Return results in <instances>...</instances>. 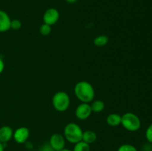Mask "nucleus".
Segmentation results:
<instances>
[{
	"label": "nucleus",
	"instance_id": "f257e3e1",
	"mask_svg": "<svg viewBox=\"0 0 152 151\" xmlns=\"http://www.w3.org/2000/svg\"><path fill=\"white\" fill-rule=\"evenodd\" d=\"M74 94L76 97L83 103L92 102L95 96L93 86L86 81H81L77 83L74 87Z\"/></svg>",
	"mask_w": 152,
	"mask_h": 151
},
{
	"label": "nucleus",
	"instance_id": "f03ea898",
	"mask_svg": "<svg viewBox=\"0 0 152 151\" xmlns=\"http://www.w3.org/2000/svg\"><path fill=\"white\" fill-rule=\"evenodd\" d=\"M83 131L81 127L74 122L68 123L64 129V137L68 142L75 144L82 141Z\"/></svg>",
	"mask_w": 152,
	"mask_h": 151
},
{
	"label": "nucleus",
	"instance_id": "7ed1b4c3",
	"mask_svg": "<svg viewBox=\"0 0 152 151\" xmlns=\"http://www.w3.org/2000/svg\"><path fill=\"white\" fill-rule=\"evenodd\" d=\"M71 103L70 97L66 92L59 91L55 93L52 99V104L58 112H65L68 109Z\"/></svg>",
	"mask_w": 152,
	"mask_h": 151
},
{
	"label": "nucleus",
	"instance_id": "20e7f679",
	"mask_svg": "<svg viewBox=\"0 0 152 151\" xmlns=\"http://www.w3.org/2000/svg\"><path fill=\"white\" fill-rule=\"evenodd\" d=\"M121 124L126 130L130 132H136L140 128L141 121L136 114L128 112L122 115Z\"/></svg>",
	"mask_w": 152,
	"mask_h": 151
},
{
	"label": "nucleus",
	"instance_id": "39448f33",
	"mask_svg": "<svg viewBox=\"0 0 152 151\" xmlns=\"http://www.w3.org/2000/svg\"><path fill=\"white\" fill-rule=\"evenodd\" d=\"M59 19V13L57 9L49 8L46 10V11L43 15V22L49 25H53L58 22Z\"/></svg>",
	"mask_w": 152,
	"mask_h": 151
},
{
	"label": "nucleus",
	"instance_id": "423d86ee",
	"mask_svg": "<svg viewBox=\"0 0 152 151\" xmlns=\"http://www.w3.org/2000/svg\"><path fill=\"white\" fill-rule=\"evenodd\" d=\"M49 144L55 151H61L65 148V139L59 133H54L50 136Z\"/></svg>",
	"mask_w": 152,
	"mask_h": 151
},
{
	"label": "nucleus",
	"instance_id": "0eeeda50",
	"mask_svg": "<svg viewBox=\"0 0 152 151\" xmlns=\"http://www.w3.org/2000/svg\"><path fill=\"white\" fill-rule=\"evenodd\" d=\"M92 110L91 105L88 103H83L77 106L75 111L77 118L80 120H86L91 115Z\"/></svg>",
	"mask_w": 152,
	"mask_h": 151
},
{
	"label": "nucleus",
	"instance_id": "6e6552de",
	"mask_svg": "<svg viewBox=\"0 0 152 151\" xmlns=\"http://www.w3.org/2000/svg\"><path fill=\"white\" fill-rule=\"evenodd\" d=\"M30 136L29 129L26 127H21L13 132V138L18 144H25Z\"/></svg>",
	"mask_w": 152,
	"mask_h": 151
},
{
	"label": "nucleus",
	"instance_id": "1a4fd4ad",
	"mask_svg": "<svg viewBox=\"0 0 152 151\" xmlns=\"http://www.w3.org/2000/svg\"><path fill=\"white\" fill-rule=\"evenodd\" d=\"M10 19L6 12L0 10V33H4L10 29Z\"/></svg>",
	"mask_w": 152,
	"mask_h": 151
},
{
	"label": "nucleus",
	"instance_id": "9d476101",
	"mask_svg": "<svg viewBox=\"0 0 152 151\" xmlns=\"http://www.w3.org/2000/svg\"><path fill=\"white\" fill-rule=\"evenodd\" d=\"M13 131L9 126H2L0 127V142L6 144L13 138Z\"/></svg>",
	"mask_w": 152,
	"mask_h": 151
},
{
	"label": "nucleus",
	"instance_id": "9b49d317",
	"mask_svg": "<svg viewBox=\"0 0 152 151\" xmlns=\"http://www.w3.org/2000/svg\"><path fill=\"white\" fill-rule=\"evenodd\" d=\"M122 116L117 113H111L107 116L106 122L107 124L111 127H117L121 124Z\"/></svg>",
	"mask_w": 152,
	"mask_h": 151
},
{
	"label": "nucleus",
	"instance_id": "f8f14e48",
	"mask_svg": "<svg viewBox=\"0 0 152 151\" xmlns=\"http://www.w3.org/2000/svg\"><path fill=\"white\" fill-rule=\"evenodd\" d=\"M97 139L96 133L93 130H86L83 133V139L82 141L85 142L86 143L91 144L94 143Z\"/></svg>",
	"mask_w": 152,
	"mask_h": 151
},
{
	"label": "nucleus",
	"instance_id": "ddd939ff",
	"mask_svg": "<svg viewBox=\"0 0 152 151\" xmlns=\"http://www.w3.org/2000/svg\"><path fill=\"white\" fill-rule=\"evenodd\" d=\"M91 108L92 113H98L102 112V110L105 108V103L104 102H102V100H95L94 101L91 103Z\"/></svg>",
	"mask_w": 152,
	"mask_h": 151
},
{
	"label": "nucleus",
	"instance_id": "4468645a",
	"mask_svg": "<svg viewBox=\"0 0 152 151\" xmlns=\"http://www.w3.org/2000/svg\"><path fill=\"white\" fill-rule=\"evenodd\" d=\"M72 151H91L90 144L86 143L83 141H80L74 144Z\"/></svg>",
	"mask_w": 152,
	"mask_h": 151
},
{
	"label": "nucleus",
	"instance_id": "2eb2a0df",
	"mask_svg": "<svg viewBox=\"0 0 152 151\" xmlns=\"http://www.w3.org/2000/svg\"><path fill=\"white\" fill-rule=\"evenodd\" d=\"M108 37L105 35H100L96 36L94 40V43L96 47H103L108 42Z\"/></svg>",
	"mask_w": 152,
	"mask_h": 151
},
{
	"label": "nucleus",
	"instance_id": "dca6fc26",
	"mask_svg": "<svg viewBox=\"0 0 152 151\" xmlns=\"http://www.w3.org/2000/svg\"><path fill=\"white\" fill-rule=\"evenodd\" d=\"M51 31H52L51 27H50V25H47V24L43 23L39 28L40 33H41L42 36L50 35Z\"/></svg>",
	"mask_w": 152,
	"mask_h": 151
},
{
	"label": "nucleus",
	"instance_id": "f3484780",
	"mask_svg": "<svg viewBox=\"0 0 152 151\" xmlns=\"http://www.w3.org/2000/svg\"><path fill=\"white\" fill-rule=\"evenodd\" d=\"M117 151H138L134 145L131 144H124L119 147Z\"/></svg>",
	"mask_w": 152,
	"mask_h": 151
},
{
	"label": "nucleus",
	"instance_id": "a211bd4d",
	"mask_svg": "<svg viewBox=\"0 0 152 151\" xmlns=\"http://www.w3.org/2000/svg\"><path fill=\"white\" fill-rule=\"evenodd\" d=\"M22 28V22L19 19H13L11 20L10 22V29L14 30H17Z\"/></svg>",
	"mask_w": 152,
	"mask_h": 151
},
{
	"label": "nucleus",
	"instance_id": "6ab92c4d",
	"mask_svg": "<svg viewBox=\"0 0 152 151\" xmlns=\"http://www.w3.org/2000/svg\"><path fill=\"white\" fill-rule=\"evenodd\" d=\"M145 138L149 143L152 144V124L148 126L145 131Z\"/></svg>",
	"mask_w": 152,
	"mask_h": 151
},
{
	"label": "nucleus",
	"instance_id": "aec40b11",
	"mask_svg": "<svg viewBox=\"0 0 152 151\" xmlns=\"http://www.w3.org/2000/svg\"><path fill=\"white\" fill-rule=\"evenodd\" d=\"M39 151H55V150L52 148V147L50 146V144L47 143V144H43L42 146L41 147Z\"/></svg>",
	"mask_w": 152,
	"mask_h": 151
},
{
	"label": "nucleus",
	"instance_id": "412c9836",
	"mask_svg": "<svg viewBox=\"0 0 152 151\" xmlns=\"http://www.w3.org/2000/svg\"><path fill=\"white\" fill-rule=\"evenodd\" d=\"M142 151H152V144L148 143L144 145Z\"/></svg>",
	"mask_w": 152,
	"mask_h": 151
},
{
	"label": "nucleus",
	"instance_id": "4be33fe9",
	"mask_svg": "<svg viewBox=\"0 0 152 151\" xmlns=\"http://www.w3.org/2000/svg\"><path fill=\"white\" fill-rule=\"evenodd\" d=\"M4 69V62H3L2 59L0 58V74L3 72Z\"/></svg>",
	"mask_w": 152,
	"mask_h": 151
},
{
	"label": "nucleus",
	"instance_id": "5701e85b",
	"mask_svg": "<svg viewBox=\"0 0 152 151\" xmlns=\"http://www.w3.org/2000/svg\"><path fill=\"white\" fill-rule=\"evenodd\" d=\"M25 146H26V147L28 148V149H32L33 144H32V143H31V142H28V141H27V142H25Z\"/></svg>",
	"mask_w": 152,
	"mask_h": 151
},
{
	"label": "nucleus",
	"instance_id": "b1692460",
	"mask_svg": "<svg viewBox=\"0 0 152 151\" xmlns=\"http://www.w3.org/2000/svg\"><path fill=\"white\" fill-rule=\"evenodd\" d=\"M0 151H4V144L0 142Z\"/></svg>",
	"mask_w": 152,
	"mask_h": 151
},
{
	"label": "nucleus",
	"instance_id": "393cba45",
	"mask_svg": "<svg viewBox=\"0 0 152 151\" xmlns=\"http://www.w3.org/2000/svg\"><path fill=\"white\" fill-rule=\"evenodd\" d=\"M68 3H70V4H74V3L77 2L78 0H65Z\"/></svg>",
	"mask_w": 152,
	"mask_h": 151
},
{
	"label": "nucleus",
	"instance_id": "a878e982",
	"mask_svg": "<svg viewBox=\"0 0 152 151\" xmlns=\"http://www.w3.org/2000/svg\"><path fill=\"white\" fill-rule=\"evenodd\" d=\"M61 151H72V150H71L69 149H66V148H64V149L62 150Z\"/></svg>",
	"mask_w": 152,
	"mask_h": 151
},
{
	"label": "nucleus",
	"instance_id": "bb28decb",
	"mask_svg": "<svg viewBox=\"0 0 152 151\" xmlns=\"http://www.w3.org/2000/svg\"><path fill=\"white\" fill-rule=\"evenodd\" d=\"M141 151H142V150H141Z\"/></svg>",
	"mask_w": 152,
	"mask_h": 151
}]
</instances>
